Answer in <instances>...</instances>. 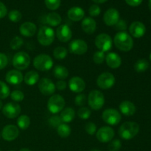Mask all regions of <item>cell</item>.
Listing matches in <instances>:
<instances>
[{
	"mask_svg": "<svg viewBox=\"0 0 151 151\" xmlns=\"http://www.w3.org/2000/svg\"><path fill=\"white\" fill-rule=\"evenodd\" d=\"M114 43L118 50L123 52H128L133 48L134 41L128 32H119L116 34L114 38Z\"/></svg>",
	"mask_w": 151,
	"mask_h": 151,
	"instance_id": "obj_1",
	"label": "cell"
},
{
	"mask_svg": "<svg viewBox=\"0 0 151 151\" xmlns=\"http://www.w3.org/2000/svg\"><path fill=\"white\" fill-rule=\"evenodd\" d=\"M139 131V125L135 122H125L119 127V135L125 140H129L134 138Z\"/></svg>",
	"mask_w": 151,
	"mask_h": 151,
	"instance_id": "obj_2",
	"label": "cell"
},
{
	"mask_svg": "<svg viewBox=\"0 0 151 151\" xmlns=\"http://www.w3.org/2000/svg\"><path fill=\"white\" fill-rule=\"evenodd\" d=\"M37 38L38 43L42 46H50L54 41V30L50 27L42 26L38 30Z\"/></svg>",
	"mask_w": 151,
	"mask_h": 151,
	"instance_id": "obj_3",
	"label": "cell"
},
{
	"mask_svg": "<svg viewBox=\"0 0 151 151\" xmlns=\"http://www.w3.org/2000/svg\"><path fill=\"white\" fill-rule=\"evenodd\" d=\"M88 103L93 110H100L105 103V97L99 90H93L88 94Z\"/></svg>",
	"mask_w": 151,
	"mask_h": 151,
	"instance_id": "obj_4",
	"label": "cell"
},
{
	"mask_svg": "<svg viewBox=\"0 0 151 151\" xmlns=\"http://www.w3.org/2000/svg\"><path fill=\"white\" fill-rule=\"evenodd\" d=\"M53 60L50 55L41 54L37 55L33 60V66L39 71H48L52 67Z\"/></svg>",
	"mask_w": 151,
	"mask_h": 151,
	"instance_id": "obj_5",
	"label": "cell"
},
{
	"mask_svg": "<svg viewBox=\"0 0 151 151\" xmlns=\"http://www.w3.org/2000/svg\"><path fill=\"white\" fill-rule=\"evenodd\" d=\"M12 62L17 70H24L30 64V57L25 52H19L14 55Z\"/></svg>",
	"mask_w": 151,
	"mask_h": 151,
	"instance_id": "obj_6",
	"label": "cell"
},
{
	"mask_svg": "<svg viewBox=\"0 0 151 151\" xmlns=\"http://www.w3.org/2000/svg\"><path fill=\"white\" fill-rule=\"evenodd\" d=\"M65 106V100L62 96L59 94H54L52 95L51 97L49 99L47 103V108L48 110L52 114H56L61 112Z\"/></svg>",
	"mask_w": 151,
	"mask_h": 151,
	"instance_id": "obj_7",
	"label": "cell"
},
{
	"mask_svg": "<svg viewBox=\"0 0 151 151\" xmlns=\"http://www.w3.org/2000/svg\"><path fill=\"white\" fill-rule=\"evenodd\" d=\"M111 37L106 33H101L97 35L95 38V45L100 51L106 52H109L112 48Z\"/></svg>",
	"mask_w": 151,
	"mask_h": 151,
	"instance_id": "obj_8",
	"label": "cell"
},
{
	"mask_svg": "<svg viewBox=\"0 0 151 151\" xmlns=\"http://www.w3.org/2000/svg\"><path fill=\"white\" fill-rule=\"evenodd\" d=\"M103 120L110 125H116L120 122L122 116L117 110L114 109H108L103 112Z\"/></svg>",
	"mask_w": 151,
	"mask_h": 151,
	"instance_id": "obj_9",
	"label": "cell"
},
{
	"mask_svg": "<svg viewBox=\"0 0 151 151\" xmlns=\"http://www.w3.org/2000/svg\"><path fill=\"white\" fill-rule=\"evenodd\" d=\"M114 83L115 78L113 74L110 72L102 73L97 80V86L102 89H109L114 85Z\"/></svg>",
	"mask_w": 151,
	"mask_h": 151,
	"instance_id": "obj_10",
	"label": "cell"
},
{
	"mask_svg": "<svg viewBox=\"0 0 151 151\" xmlns=\"http://www.w3.org/2000/svg\"><path fill=\"white\" fill-rule=\"evenodd\" d=\"M69 52L72 54L81 55L85 54L88 50V45L85 41L82 39H75L70 42L69 45Z\"/></svg>",
	"mask_w": 151,
	"mask_h": 151,
	"instance_id": "obj_11",
	"label": "cell"
},
{
	"mask_svg": "<svg viewBox=\"0 0 151 151\" xmlns=\"http://www.w3.org/2000/svg\"><path fill=\"white\" fill-rule=\"evenodd\" d=\"M114 137V131L113 128L109 126L100 128L96 132V137L97 140L102 143L110 142Z\"/></svg>",
	"mask_w": 151,
	"mask_h": 151,
	"instance_id": "obj_12",
	"label": "cell"
},
{
	"mask_svg": "<svg viewBox=\"0 0 151 151\" xmlns=\"http://www.w3.org/2000/svg\"><path fill=\"white\" fill-rule=\"evenodd\" d=\"M38 88L42 94L45 96L52 95L56 90L54 83L49 78H44L38 81Z\"/></svg>",
	"mask_w": 151,
	"mask_h": 151,
	"instance_id": "obj_13",
	"label": "cell"
},
{
	"mask_svg": "<svg viewBox=\"0 0 151 151\" xmlns=\"http://www.w3.org/2000/svg\"><path fill=\"white\" fill-rule=\"evenodd\" d=\"M21 111V106L15 103H8L2 107L3 114L9 119H14L19 116Z\"/></svg>",
	"mask_w": 151,
	"mask_h": 151,
	"instance_id": "obj_14",
	"label": "cell"
},
{
	"mask_svg": "<svg viewBox=\"0 0 151 151\" xmlns=\"http://www.w3.org/2000/svg\"><path fill=\"white\" fill-rule=\"evenodd\" d=\"M19 135V128L13 125H6L1 131V137L5 141L11 142L16 139Z\"/></svg>",
	"mask_w": 151,
	"mask_h": 151,
	"instance_id": "obj_15",
	"label": "cell"
},
{
	"mask_svg": "<svg viewBox=\"0 0 151 151\" xmlns=\"http://www.w3.org/2000/svg\"><path fill=\"white\" fill-rule=\"evenodd\" d=\"M119 20V13L116 9L109 8L103 16V21L108 26H114Z\"/></svg>",
	"mask_w": 151,
	"mask_h": 151,
	"instance_id": "obj_16",
	"label": "cell"
},
{
	"mask_svg": "<svg viewBox=\"0 0 151 151\" xmlns=\"http://www.w3.org/2000/svg\"><path fill=\"white\" fill-rule=\"evenodd\" d=\"M56 36L61 42H68L72 37V32L67 24H61L56 30Z\"/></svg>",
	"mask_w": 151,
	"mask_h": 151,
	"instance_id": "obj_17",
	"label": "cell"
},
{
	"mask_svg": "<svg viewBox=\"0 0 151 151\" xmlns=\"http://www.w3.org/2000/svg\"><path fill=\"white\" fill-rule=\"evenodd\" d=\"M129 32L134 38H141L145 34L146 27L141 22H134L130 25Z\"/></svg>",
	"mask_w": 151,
	"mask_h": 151,
	"instance_id": "obj_18",
	"label": "cell"
},
{
	"mask_svg": "<svg viewBox=\"0 0 151 151\" xmlns=\"http://www.w3.org/2000/svg\"><path fill=\"white\" fill-rule=\"evenodd\" d=\"M69 87L73 92L81 93L85 89L86 83L80 77H73L69 80Z\"/></svg>",
	"mask_w": 151,
	"mask_h": 151,
	"instance_id": "obj_19",
	"label": "cell"
},
{
	"mask_svg": "<svg viewBox=\"0 0 151 151\" xmlns=\"http://www.w3.org/2000/svg\"><path fill=\"white\" fill-rule=\"evenodd\" d=\"M5 80L8 83L11 85H19L24 80L23 75L19 70L13 69L6 74Z\"/></svg>",
	"mask_w": 151,
	"mask_h": 151,
	"instance_id": "obj_20",
	"label": "cell"
},
{
	"mask_svg": "<svg viewBox=\"0 0 151 151\" xmlns=\"http://www.w3.org/2000/svg\"><path fill=\"white\" fill-rule=\"evenodd\" d=\"M37 31V27L34 23L27 22L22 24L19 27V32L21 35L24 37H32Z\"/></svg>",
	"mask_w": 151,
	"mask_h": 151,
	"instance_id": "obj_21",
	"label": "cell"
},
{
	"mask_svg": "<svg viewBox=\"0 0 151 151\" xmlns=\"http://www.w3.org/2000/svg\"><path fill=\"white\" fill-rule=\"evenodd\" d=\"M106 61L108 66L111 69H116L121 66L122 60L120 56L114 52H109L106 56Z\"/></svg>",
	"mask_w": 151,
	"mask_h": 151,
	"instance_id": "obj_22",
	"label": "cell"
},
{
	"mask_svg": "<svg viewBox=\"0 0 151 151\" xmlns=\"http://www.w3.org/2000/svg\"><path fill=\"white\" fill-rule=\"evenodd\" d=\"M82 29L86 33L92 34L95 32L97 28V24L96 22L91 17H86L81 23Z\"/></svg>",
	"mask_w": 151,
	"mask_h": 151,
	"instance_id": "obj_23",
	"label": "cell"
},
{
	"mask_svg": "<svg viewBox=\"0 0 151 151\" xmlns=\"http://www.w3.org/2000/svg\"><path fill=\"white\" fill-rule=\"evenodd\" d=\"M67 16L73 22H79L83 19L85 12L80 7H72L68 10Z\"/></svg>",
	"mask_w": 151,
	"mask_h": 151,
	"instance_id": "obj_24",
	"label": "cell"
},
{
	"mask_svg": "<svg viewBox=\"0 0 151 151\" xmlns=\"http://www.w3.org/2000/svg\"><path fill=\"white\" fill-rule=\"evenodd\" d=\"M119 110L121 113L125 116H132L136 113L137 109L135 105L131 101L125 100L119 104Z\"/></svg>",
	"mask_w": 151,
	"mask_h": 151,
	"instance_id": "obj_25",
	"label": "cell"
},
{
	"mask_svg": "<svg viewBox=\"0 0 151 151\" xmlns=\"http://www.w3.org/2000/svg\"><path fill=\"white\" fill-rule=\"evenodd\" d=\"M75 116V112L72 108H66L61 111L60 117L62 122L68 123V122H70L73 120Z\"/></svg>",
	"mask_w": 151,
	"mask_h": 151,
	"instance_id": "obj_26",
	"label": "cell"
},
{
	"mask_svg": "<svg viewBox=\"0 0 151 151\" xmlns=\"http://www.w3.org/2000/svg\"><path fill=\"white\" fill-rule=\"evenodd\" d=\"M62 22L61 16L57 13H50L46 16V22L51 27H56Z\"/></svg>",
	"mask_w": 151,
	"mask_h": 151,
	"instance_id": "obj_27",
	"label": "cell"
},
{
	"mask_svg": "<svg viewBox=\"0 0 151 151\" xmlns=\"http://www.w3.org/2000/svg\"><path fill=\"white\" fill-rule=\"evenodd\" d=\"M24 83L28 86H33L39 81V75L35 71H29L27 72L24 78Z\"/></svg>",
	"mask_w": 151,
	"mask_h": 151,
	"instance_id": "obj_28",
	"label": "cell"
},
{
	"mask_svg": "<svg viewBox=\"0 0 151 151\" xmlns=\"http://www.w3.org/2000/svg\"><path fill=\"white\" fill-rule=\"evenodd\" d=\"M54 76L57 79L62 81L69 76V71L65 66H56L54 69Z\"/></svg>",
	"mask_w": 151,
	"mask_h": 151,
	"instance_id": "obj_29",
	"label": "cell"
},
{
	"mask_svg": "<svg viewBox=\"0 0 151 151\" xmlns=\"http://www.w3.org/2000/svg\"><path fill=\"white\" fill-rule=\"evenodd\" d=\"M58 134L62 138H66L71 134V128L67 124L62 123L57 128Z\"/></svg>",
	"mask_w": 151,
	"mask_h": 151,
	"instance_id": "obj_30",
	"label": "cell"
},
{
	"mask_svg": "<svg viewBox=\"0 0 151 151\" xmlns=\"http://www.w3.org/2000/svg\"><path fill=\"white\" fill-rule=\"evenodd\" d=\"M149 63L145 59H139L134 64V69L137 72H144L148 69Z\"/></svg>",
	"mask_w": 151,
	"mask_h": 151,
	"instance_id": "obj_31",
	"label": "cell"
},
{
	"mask_svg": "<svg viewBox=\"0 0 151 151\" xmlns=\"http://www.w3.org/2000/svg\"><path fill=\"white\" fill-rule=\"evenodd\" d=\"M17 125L22 130H26L30 125V119L27 115H22L17 119Z\"/></svg>",
	"mask_w": 151,
	"mask_h": 151,
	"instance_id": "obj_32",
	"label": "cell"
},
{
	"mask_svg": "<svg viewBox=\"0 0 151 151\" xmlns=\"http://www.w3.org/2000/svg\"><path fill=\"white\" fill-rule=\"evenodd\" d=\"M68 51L65 47H58L53 51V55L54 58L57 60H63L67 56Z\"/></svg>",
	"mask_w": 151,
	"mask_h": 151,
	"instance_id": "obj_33",
	"label": "cell"
},
{
	"mask_svg": "<svg viewBox=\"0 0 151 151\" xmlns=\"http://www.w3.org/2000/svg\"><path fill=\"white\" fill-rule=\"evenodd\" d=\"M24 44V40L21 37L16 36L11 40L10 43V47L12 50H16L21 48Z\"/></svg>",
	"mask_w": 151,
	"mask_h": 151,
	"instance_id": "obj_34",
	"label": "cell"
},
{
	"mask_svg": "<svg viewBox=\"0 0 151 151\" xmlns=\"http://www.w3.org/2000/svg\"><path fill=\"white\" fill-rule=\"evenodd\" d=\"M10 94V88L7 84L0 81V99L7 98Z\"/></svg>",
	"mask_w": 151,
	"mask_h": 151,
	"instance_id": "obj_35",
	"label": "cell"
},
{
	"mask_svg": "<svg viewBox=\"0 0 151 151\" xmlns=\"http://www.w3.org/2000/svg\"><path fill=\"white\" fill-rule=\"evenodd\" d=\"M8 18L11 22H19L22 19V15L20 11L17 10H13L9 12Z\"/></svg>",
	"mask_w": 151,
	"mask_h": 151,
	"instance_id": "obj_36",
	"label": "cell"
},
{
	"mask_svg": "<svg viewBox=\"0 0 151 151\" xmlns=\"http://www.w3.org/2000/svg\"><path fill=\"white\" fill-rule=\"evenodd\" d=\"M91 111L89 109L86 107H81L78 110V115L81 119H87L91 116Z\"/></svg>",
	"mask_w": 151,
	"mask_h": 151,
	"instance_id": "obj_37",
	"label": "cell"
},
{
	"mask_svg": "<svg viewBox=\"0 0 151 151\" xmlns=\"http://www.w3.org/2000/svg\"><path fill=\"white\" fill-rule=\"evenodd\" d=\"M105 59H106V56H105V53L102 51H97L94 52V55H93V61L96 63V64H101L104 62Z\"/></svg>",
	"mask_w": 151,
	"mask_h": 151,
	"instance_id": "obj_38",
	"label": "cell"
},
{
	"mask_svg": "<svg viewBox=\"0 0 151 151\" xmlns=\"http://www.w3.org/2000/svg\"><path fill=\"white\" fill-rule=\"evenodd\" d=\"M46 6L51 10H55L60 7V0H44Z\"/></svg>",
	"mask_w": 151,
	"mask_h": 151,
	"instance_id": "obj_39",
	"label": "cell"
},
{
	"mask_svg": "<svg viewBox=\"0 0 151 151\" xmlns=\"http://www.w3.org/2000/svg\"><path fill=\"white\" fill-rule=\"evenodd\" d=\"M10 97L15 102H22L24 98V94L19 90H15L10 93Z\"/></svg>",
	"mask_w": 151,
	"mask_h": 151,
	"instance_id": "obj_40",
	"label": "cell"
},
{
	"mask_svg": "<svg viewBox=\"0 0 151 151\" xmlns=\"http://www.w3.org/2000/svg\"><path fill=\"white\" fill-rule=\"evenodd\" d=\"M122 147V143L119 139L112 140L109 142V151H119Z\"/></svg>",
	"mask_w": 151,
	"mask_h": 151,
	"instance_id": "obj_41",
	"label": "cell"
},
{
	"mask_svg": "<svg viewBox=\"0 0 151 151\" xmlns=\"http://www.w3.org/2000/svg\"><path fill=\"white\" fill-rule=\"evenodd\" d=\"M49 125L52 127H54V128H58L60 124H62V120L60 119V116H58V115H55V116H51V117L48 120Z\"/></svg>",
	"mask_w": 151,
	"mask_h": 151,
	"instance_id": "obj_42",
	"label": "cell"
},
{
	"mask_svg": "<svg viewBox=\"0 0 151 151\" xmlns=\"http://www.w3.org/2000/svg\"><path fill=\"white\" fill-rule=\"evenodd\" d=\"M100 13H101V9L97 4H92L88 9V13L90 16H93V17L99 16Z\"/></svg>",
	"mask_w": 151,
	"mask_h": 151,
	"instance_id": "obj_43",
	"label": "cell"
},
{
	"mask_svg": "<svg viewBox=\"0 0 151 151\" xmlns=\"http://www.w3.org/2000/svg\"><path fill=\"white\" fill-rule=\"evenodd\" d=\"M85 130L89 135H94L97 132V126L94 122H89L85 125Z\"/></svg>",
	"mask_w": 151,
	"mask_h": 151,
	"instance_id": "obj_44",
	"label": "cell"
},
{
	"mask_svg": "<svg viewBox=\"0 0 151 151\" xmlns=\"http://www.w3.org/2000/svg\"><path fill=\"white\" fill-rule=\"evenodd\" d=\"M86 103V97L83 94H79L75 97V103L78 106H83Z\"/></svg>",
	"mask_w": 151,
	"mask_h": 151,
	"instance_id": "obj_45",
	"label": "cell"
},
{
	"mask_svg": "<svg viewBox=\"0 0 151 151\" xmlns=\"http://www.w3.org/2000/svg\"><path fill=\"white\" fill-rule=\"evenodd\" d=\"M128 27L126 22L123 19H119L117 23L114 25V28L116 30L119 31V32H124Z\"/></svg>",
	"mask_w": 151,
	"mask_h": 151,
	"instance_id": "obj_46",
	"label": "cell"
},
{
	"mask_svg": "<svg viewBox=\"0 0 151 151\" xmlns=\"http://www.w3.org/2000/svg\"><path fill=\"white\" fill-rule=\"evenodd\" d=\"M7 63H8V59L7 56L3 53L0 52V70L5 68Z\"/></svg>",
	"mask_w": 151,
	"mask_h": 151,
	"instance_id": "obj_47",
	"label": "cell"
},
{
	"mask_svg": "<svg viewBox=\"0 0 151 151\" xmlns=\"http://www.w3.org/2000/svg\"><path fill=\"white\" fill-rule=\"evenodd\" d=\"M66 86H67V84H66V83L64 81H59L55 84L56 88H58L60 91L66 89Z\"/></svg>",
	"mask_w": 151,
	"mask_h": 151,
	"instance_id": "obj_48",
	"label": "cell"
},
{
	"mask_svg": "<svg viewBox=\"0 0 151 151\" xmlns=\"http://www.w3.org/2000/svg\"><path fill=\"white\" fill-rule=\"evenodd\" d=\"M7 10L6 6L3 4L1 1H0V19H2L7 15Z\"/></svg>",
	"mask_w": 151,
	"mask_h": 151,
	"instance_id": "obj_49",
	"label": "cell"
},
{
	"mask_svg": "<svg viewBox=\"0 0 151 151\" xmlns=\"http://www.w3.org/2000/svg\"><path fill=\"white\" fill-rule=\"evenodd\" d=\"M125 1L128 5L132 6V7H137L142 2V0H125Z\"/></svg>",
	"mask_w": 151,
	"mask_h": 151,
	"instance_id": "obj_50",
	"label": "cell"
},
{
	"mask_svg": "<svg viewBox=\"0 0 151 151\" xmlns=\"http://www.w3.org/2000/svg\"><path fill=\"white\" fill-rule=\"evenodd\" d=\"M93 1H94L95 3H99V4H102V3H104L106 1H107L108 0H92Z\"/></svg>",
	"mask_w": 151,
	"mask_h": 151,
	"instance_id": "obj_51",
	"label": "cell"
},
{
	"mask_svg": "<svg viewBox=\"0 0 151 151\" xmlns=\"http://www.w3.org/2000/svg\"><path fill=\"white\" fill-rule=\"evenodd\" d=\"M148 7H149V9H150V10L151 11V0H149L148 1Z\"/></svg>",
	"mask_w": 151,
	"mask_h": 151,
	"instance_id": "obj_52",
	"label": "cell"
},
{
	"mask_svg": "<svg viewBox=\"0 0 151 151\" xmlns=\"http://www.w3.org/2000/svg\"><path fill=\"white\" fill-rule=\"evenodd\" d=\"M19 151H31V150H29V149H27V148H22V149H21Z\"/></svg>",
	"mask_w": 151,
	"mask_h": 151,
	"instance_id": "obj_53",
	"label": "cell"
},
{
	"mask_svg": "<svg viewBox=\"0 0 151 151\" xmlns=\"http://www.w3.org/2000/svg\"><path fill=\"white\" fill-rule=\"evenodd\" d=\"M2 107H3V104H2V102L1 101V100H0V109H2Z\"/></svg>",
	"mask_w": 151,
	"mask_h": 151,
	"instance_id": "obj_54",
	"label": "cell"
},
{
	"mask_svg": "<svg viewBox=\"0 0 151 151\" xmlns=\"http://www.w3.org/2000/svg\"><path fill=\"white\" fill-rule=\"evenodd\" d=\"M91 151H100V150H96V149H94V150H91Z\"/></svg>",
	"mask_w": 151,
	"mask_h": 151,
	"instance_id": "obj_55",
	"label": "cell"
},
{
	"mask_svg": "<svg viewBox=\"0 0 151 151\" xmlns=\"http://www.w3.org/2000/svg\"><path fill=\"white\" fill-rule=\"evenodd\" d=\"M150 61H151V53H150Z\"/></svg>",
	"mask_w": 151,
	"mask_h": 151,
	"instance_id": "obj_56",
	"label": "cell"
},
{
	"mask_svg": "<svg viewBox=\"0 0 151 151\" xmlns=\"http://www.w3.org/2000/svg\"><path fill=\"white\" fill-rule=\"evenodd\" d=\"M10 151H14V150H10Z\"/></svg>",
	"mask_w": 151,
	"mask_h": 151,
	"instance_id": "obj_57",
	"label": "cell"
},
{
	"mask_svg": "<svg viewBox=\"0 0 151 151\" xmlns=\"http://www.w3.org/2000/svg\"><path fill=\"white\" fill-rule=\"evenodd\" d=\"M56 151H60V150H56Z\"/></svg>",
	"mask_w": 151,
	"mask_h": 151,
	"instance_id": "obj_58",
	"label": "cell"
},
{
	"mask_svg": "<svg viewBox=\"0 0 151 151\" xmlns=\"http://www.w3.org/2000/svg\"><path fill=\"white\" fill-rule=\"evenodd\" d=\"M0 151H1V150H0Z\"/></svg>",
	"mask_w": 151,
	"mask_h": 151,
	"instance_id": "obj_59",
	"label": "cell"
},
{
	"mask_svg": "<svg viewBox=\"0 0 151 151\" xmlns=\"http://www.w3.org/2000/svg\"><path fill=\"white\" fill-rule=\"evenodd\" d=\"M0 136H1V134H0Z\"/></svg>",
	"mask_w": 151,
	"mask_h": 151,
	"instance_id": "obj_60",
	"label": "cell"
}]
</instances>
